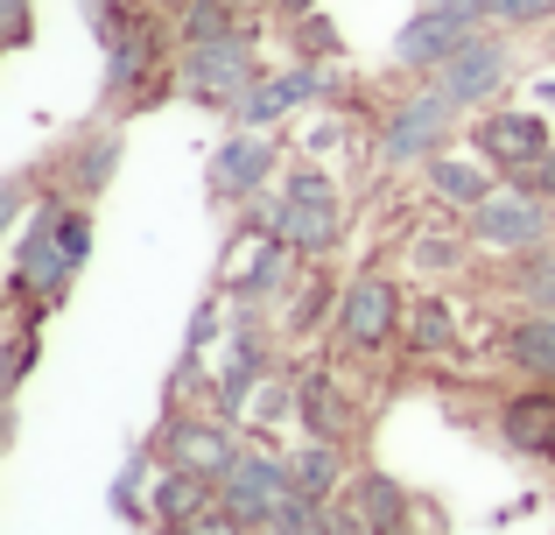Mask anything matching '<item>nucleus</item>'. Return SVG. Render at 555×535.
<instances>
[{
  "mask_svg": "<svg viewBox=\"0 0 555 535\" xmlns=\"http://www.w3.org/2000/svg\"><path fill=\"white\" fill-rule=\"evenodd\" d=\"M240 36V0H183V42Z\"/></svg>",
  "mask_w": 555,
  "mask_h": 535,
  "instance_id": "obj_21",
  "label": "nucleus"
},
{
  "mask_svg": "<svg viewBox=\"0 0 555 535\" xmlns=\"http://www.w3.org/2000/svg\"><path fill=\"white\" fill-rule=\"evenodd\" d=\"M528 296H534V303H555V254H548V247L528 254Z\"/></svg>",
  "mask_w": 555,
  "mask_h": 535,
  "instance_id": "obj_26",
  "label": "nucleus"
},
{
  "mask_svg": "<svg viewBox=\"0 0 555 535\" xmlns=\"http://www.w3.org/2000/svg\"><path fill=\"white\" fill-rule=\"evenodd\" d=\"M296 494V466H282V458H268V451H240V466L218 480V500H225L240 522H260L268 528L274 522V508Z\"/></svg>",
  "mask_w": 555,
  "mask_h": 535,
  "instance_id": "obj_3",
  "label": "nucleus"
},
{
  "mask_svg": "<svg viewBox=\"0 0 555 535\" xmlns=\"http://www.w3.org/2000/svg\"><path fill=\"white\" fill-rule=\"evenodd\" d=\"M429 191L443 198V205L478 212L492 198V177H486V169H472V163H443V155H436V163H429Z\"/></svg>",
  "mask_w": 555,
  "mask_h": 535,
  "instance_id": "obj_20",
  "label": "nucleus"
},
{
  "mask_svg": "<svg viewBox=\"0 0 555 535\" xmlns=\"http://www.w3.org/2000/svg\"><path fill=\"white\" fill-rule=\"evenodd\" d=\"M317 535H373V528H366L359 508H324V514H317Z\"/></svg>",
  "mask_w": 555,
  "mask_h": 535,
  "instance_id": "obj_30",
  "label": "nucleus"
},
{
  "mask_svg": "<svg viewBox=\"0 0 555 535\" xmlns=\"http://www.w3.org/2000/svg\"><path fill=\"white\" fill-rule=\"evenodd\" d=\"M352 508L366 514L373 535H408V494L387 480V472H366V480L352 486Z\"/></svg>",
  "mask_w": 555,
  "mask_h": 535,
  "instance_id": "obj_18",
  "label": "nucleus"
},
{
  "mask_svg": "<svg viewBox=\"0 0 555 535\" xmlns=\"http://www.w3.org/2000/svg\"><path fill=\"white\" fill-rule=\"evenodd\" d=\"M429 8H457V14H472V22H486V0H429Z\"/></svg>",
  "mask_w": 555,
  "mask_h": 535,
  "instance_id": "obj_33",
  "label": "nucleus"
},
{
  "mask_svg": "<svg viewBox=\"0 0 555 535\" xmlns=\"http://www.w3.org/2000/svg\"><path fill=\"white\" fill-rule=\"evenodd\" d=\"M183 85H190V99H204V106H246V92L260 85L246 36L183 42Z\"/></svg>",
  "mask_w": 555,
  "mask_h": 535,
  "instance_id": "obj_1",
  "label": "nucleus"
},
{
  "mask_svg": "<svg viewBox=\"0 0 555 535\" xmlns=\"http://www.w3.org/2000/svg\"><path fill=\"white\" fill-rule=\"evenodd\" d=\"M0 22H8V42H28V0H0Z\"/></svg>",
  "mask_w": 555,
  "mask_h": 535,
  "instance_id": "obj_31",
  "label": "nucleus"
},
{
  "mask_svg": "<svg viewBox=\"0 0 555 535\" xmlns=\"http://www.w3.org/2000/svg\"><path fill=\"white\" fill-rule=\"evenodd\" d=\"M120 163V135H99L92 149L78 155V191H99V183H106V169Z\"/></svg>",
  "mask_w": 555,
  "mask_h": 535,
  "instance_id": "obj_23",
  "label": "nucleus"
},
{
  "mask_svg": "<svg viewBox=\"0 0 555 535\" xmlns=\"http://www.w3.org/2000/svg\"><path fill=\"white\" fill-rule=\"evenodd\" d=\"M296 42H302V50H310V56H338V28H324V14H302Z\"/></svg>",
  "mask_w": 555,
  "mask_h": 535,
  "instance_id": "obj_27",
  "label": "nucleus"
},
{
  "mask_svg": "<svg viewBox=\"0 0 555 535\" xmlns=\"http://www.w3.org/2000/svg\"><path fill=\"white\" fill-rule=\"evenodd\" d=\"M190 535H246V522L225 508V500H218V508H204L197 522H190Z\"/></svg>",
  "mask_w": 555,
  "mask_h": 535,
  "instance_id": "obj_29",
  "label": "nucleus"
},
{
  "mask_svg": "<svg viewBox=\"0 0 555 535\" xmlns=\"http://www.w3.org/2000/svg\"><path fill=\"white\" fill-rule=\"evenodd\" d=\"M268 226H274V240H288V247H302V254H331L338 247V198H296L288 191L282 205L268 212Z\"/></svg>",
  "mask_w": 555,
  "mask_h": 535,
  "instance_id": "obj_9",
  "label": "nucleus"
},
{
  "mask_svg": "<svg viewBox=\"0 0 555 535\" xmlns=\"http://www.w3.org/2000/svg\"><path fill=\"white\" fill-rule=\"evenodd\" d=\"M393 317H401V296H393L387 275H366V282H352L338 296V331L359 353H379V345L393 339Z\"/></svg>",
  "mask_w": 555,
  "mask_h": 535,
  "instance_id": "obj_7",
  "label": "nucleus"
},
{
  "mask_svg": "<svg viewBox=\"0 0 555 535\" xmlns=\"http://www.w3.org/2000/svg\"><path fill=\"white\" fill-rule=\"evenodd\" d=\"M415 268H429V275H443V268H457V240H415Z\"/></svg>",
  "mask_w": 555,
  "mask_h": 535,
  "instance_id": "obj_28",
  "label": "nucleus"
},
{
  "mask_svg": "<svg viewBox=\"0 0 555 535\" xmlns=\"http://www.w3.org/2000/svg\"><path fill=\"white\" fill-rule=\"evenodd\" d=\"M282 247H288V240H274V247H260V262L246 268L240 282H232V289H240L246 303H254V296H268V289H274V282H282V275H288V254H282Z\"/></svg>",
  "mask_w": 555,
  "mask_h": 535,
  "instance_id": "obj_22",
  "label": "nucleus"
},
{
  "mask_svg": "<svg viewBox=\"0 0 555 535\" xmlns=\"http://www.w3.org/2000/svg\"><path fill=\"white\" fill-rule=\"evenodd\" d=\"M506 367H520V373H534V381L555 387V310L506 331Z\"/></svg>",
  "mask_w": 555,
  "mask_h": 535,
  "instance_id": "obj_15",
  "label": "nucleus"
},
{
  "mask_svg": "<svg viewBox=\"0 0 555 535\" xmlns=\"http://www.w3.org/2000/svg\"><path fill=\"white\" fill-rule=\"evenodd\" d=\"M506 71H514V50H506L500 36H472L443 71H436V85H443L457 106H486V99L506 85Z\"/></svg>",
  "mask_w": 555,
  "mask_h": 535,
  "instance_id": "obj_6",
  "label": "nucleus"
},
{
  "mask_svg": "<svg viewBox=\"0 0 555 535\" xmlns=\"http://www.w3.org/2000/svg\"><path fill=\"white\" fill-rule=\"evenodd\" d=\"M464 42H472V14H457V8H422L415 22L393 36V64H401V71H443Z\"/></svg>",
  "mask_w": 555,
  "mask_h": 535,
  "instance_id": "obj_4",
  "label": "nucleus"
},
{
  "mask_svg": "<svg viewBox=\"0 0 555 535\" xmlns=\"http://www.w3.org/2000/svg\"><path fill=\"white\" fill-rule=\"evenodd\" d=\"M457 113H464V106L443 92V85H436V92H415V99H401V106L387 113V127H379V155H387L393 169H401V163H422V155H436Z\"/></svg>",
  "mask_w": 555,
  "mask_h": 535,
  "instance_id": "obj_2",
  "label": "nucleus"
},
{
  "mask_svg": "<svg viewBox=\"0 0 555 535\" xmlns=\"http://www.w3.org/2000/svg\"><path fill=\"white\" fill-rule=\"evenodd\" d=\"M163 458L183 472H204V480H225L232 466H240V444L225 437V423H197V416H183V423L163 430Z\"/></svg>",
  "mask_w": 555,
  "mask_h": 535,
  "instance_id": "obj_8",
  "label": "nucleus"
},
{
  "mask_svg": "<svg viewBox=\"0 0 555 535\" xmlns=\"http://www.w3.org/2000/svg\"><path fill=\"white\" fill-rule=\"evenodd\" d=\"M296 409H302V423H310V437H345V430H352V402L338 395V381H331L324 367L296 387Z\"/></svg>",
  "mask_w": 555,
  "mask_h": 535,
  "instance_id": "obj_14",
  "label": "nucleus"
},
{
  "mask_svg": "<svg viewBox=\"0 0 555 535\" xmlns=\"http://www.w3.org/2000/svg\"><path fill=\"white\" fill-rule=\"evenodd\" d=\"M282 8H288V14H310V8H317V0H282Z\"/></svg>",
  "mask_w": 555,
  "mask_h": 535,
  "instance_id": "obj_34",
  "label": "nucleus"
},
{
  "mask_svg": "<svg viewBox=\"0 0 555 535\" xmlns=\"http://www.w3.org/2000/svg\"><path fill=\"white\" fill-rule=\"evenodd\" d=\"M506 183H514V191H528V198H555V149L542 155V163H520V169H506Z\"/></svg>",
  "mask_w": 555,
  "mask_h": 535,
  "instance_id": "obj_25",
  "label": "nucleus"
},
{
  "mask_svg": "<svg viewBox=\"0 0 555 535\" xmlns=\"http://www.w3.org/2000/svg\"><path fill=\"white\" fill-rule=\"evenodd\" d=\"M317 92H324V71L296 64V71H282V78H260L254 92H246V113H254V120H274V113L302 106V99H317Z\"/></svg>",
  "mask_w": 555,
  "mask_h": 535,
  "instance_id": "obj_17",
  "label": "nucleus"
},
{
  "mask_svg": "<svg viewBox=\"0 0 555 535\" xmlns=\"http://www.w3.org/2000/svg\"><path fill=\"white\" fill-rule=\"evenodd\" d=\"M408 353L415 359H450L457 353V317H450L443 296H422L415 310H408Z\"/></svg>",
  "mask_w": 555,
  "mask_h": 535,
  "instance_id": "obj_16",
  "label": "nucleus"
},
{
  "mask_svg": "<svg viewBox=\"0 0 555 535\" xmlns=\"http://www.w3.org/2000/svg\"><path fill=\"white\" fill-rule=\"evenodd\" d=\"M472 141H478V155H492V163H506V169L548 155V127L534 120V113H492V120H478Z\"/></svg>",
  "mask_w": 555,
  "mask_h": 535,
  "instance_id": "obj_10",
  "label": "nucleus"
},
{
  "mask_svg": "<svg viewBox=\"0 0 555 535\" xmlns=\"http://www.w3.org/2000/svg\"><path fill=\"white\" fill-rule=\"evenodd\" d=\"M268 169H274V141L240 135V141H225V149H218L211 183H218V198H254L260 183H268Z\"/></svg>",
  "mask_w": 555,
  "mask_h": 535,
  "instance_id": "obj_12",
  "label": "nucleus"
},
{
  "mask_svg": "<svg viewBox=\"0 0 555 535\" xmlns=\"http://www.w3.org/2000/svg\"><path fill=\"white\" fill-rule=\"evenodd\" d=\"M169 535H190V528H169Z\"/></svg>",
  "mask_w": 555,
  "mask_h": 535,
  "instance_id": "obj_35",
  "label": "nucleus"
},
{
  "mask_svg": "<svg viewBox=\"0 0 555 535\" xmlns=\"http://www.w3.org/2000/svg\"><path fill=\"white\" fill-rule=\"evenodd\" d=\"M288 466H296V494L324 500L331 486H338V472H345V451H338V437H310Z\"/></svg>",
  "mask_w": 555,
  "mask_h": 535,
  "instance_id": "obj_19",
  "label": "nucleus"
},
{
  "mask_svg": "<svg viewBox=\"0 0 555 535\" xmlns=\"http://www.w3.org/2000/svg\"><path fill=\"white\" fill-rule=\"evenodd\" d=\"M211 331H218V310H211V303H204V310H197V324H190V345H204V339H211Z\"/></svg>",
  "mask_w": 555,
  "mask_h": 535,
  "instance_id": "obj_32",
  "label": "nucleus"
},
{
  "mask_svg": "<svg viewBox=\"0 0 555 535\" xmlns=\"http://www.w3.org/2000/svg\"><path fill=\"white\" fill-rule=\"evenodd\" d=\"M548 14H555V0H486V22H506V28H534Z\"/></svg>",
  "mask_w": 555,
  "mask_h": 535,
  "instance_id": "obj_24",
  "label": "nucleus"
},
{
  "mask_svg": "<svg viewBox=\"0 0 555 535\" xmlns=\"http://www.w3.org/2000/svg\"><path fill=\"white\" fill-rule=\"evenodd\" d=\"M500 430L514 451L528 458H555V387H528V395H514L500 409Z\"/></svg>",
  "mask_w": 555,
  "mask_h": 535,
  "instance_id": "obj_11",
  "label": "nucleus"
},
{
  "mask_svg": "<svg viewBox=\"0 0 555 535\" xmlns=\"http://www.w3.org/2000/svg\"><path fill=\"white\" fill-rule=\"evenodd\" d=\"M472 233L500 254H534L548 240V212H542V198L506 191V198H486V205L472 212Z\"/></svg>",
  "mask_w": 555,
  "mask_h": 535,
  "instance_id": "obj_5",
  "label": "nucleus"
},
{
  "mask_svg": "<svg viewBox=\"0 0 555 535\" xmlns=\"http://www.w3.org/2000/svg\"><path fill=\"white\" fill-rule=\"evenodd\" d=\"M240 8H246V0H240Z\"/></svg>",
  "mask_w": 555,
  "mask_h": 535,
  "instance_id": "obj_36",
  "label": "nucleus"
},
{
  "mask_svg": "<svg viewBox=\"0 0 555 535\" xmlns=\"http://www.w3.org/2000/svg\"><path fill=\"white\" fill-rule=\"evenodd\" d=\"M204 508H211V480H204V472H183V466H169L163 480H155V522H169V528H190Z\"/></svg>",
  "mask_w": 555,
  "mask_h": 535,
  "instance_id": "obj_13",
  "label": "nucleus"
}]
</instances>
